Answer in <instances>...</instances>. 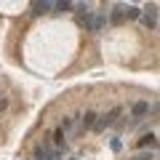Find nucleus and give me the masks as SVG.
<instances>
[{
	"label": "nucleus",
	"mask_w": 160,
	"mask_h": 160,
	"mask_svg": "<svg viewBox=\"0 0 160 160\" xmlns=\"http://www.w3.org/2000/svg\"><path fill=\"white\" fill-rule=\"evenodd\" d=\"M131 112H133V118H144V115L149 112V104H147V102H136Z\"/></svg>",
	"instance_id": "8"
},
{
	"label": "nucleus",
	"mask_w": 160,
	"mask_h": 160,
	"mask_svg": "<svg viewBox=\"0 0 160 160\" xmlns=\"http://www.w3.org/2000/svg\"><path fill=\"white\" fill-rule=\"evenodd\" d=\"M83 24H86L91 32H99V29L104 27V16H88V19H83Z\"/></svg>",
	"instance_id": "4"
},
{
	"label": "nucleus",
	"mask_w": 160,
	"mask_h": 160,
	"mask_svg": "<svg viewBox=\"0 0 160 160\" xmlns=\"http://www.w3.org/2000/svg\"><path fill=\"white\" fill-rule=\"evenodd\" d=\"M126 6H115L112 8V16H109V22H112V24H123V22H126Z\"/></svg>",
	"instance_id": "5"
},
{
	"label": "nucleus",
	"mask_w": 160,
	"mask_h": 160,
	"mask_svg": "<svg viewBox=\"0 0 160 160\" xmlns=\"http://www.w3.org/2000/svg\"><path fill=\"white\" fill-rule=\"evenodd\" d=\"M139 16H142V22H144V27H147V29L158 27V6H155V3H149L144 11H139Z\"/></svg>",
	"instance_id": "2"
},
{
	"label": "nucleus",
	"mask_w": 160,
	"mask_h": 160,
	"mask_svg": "<svg viewBox=\"0 0 160 160\" xmlns=\"http://www.w3.org/2000/svg\"><path fill=\"white\" fill-rule=\"evenodd\" d=\"M72 126H75V118H64V120H62V126H59V128H62V131L67 133V131H72Z\"/></svg>",
	"instance_id": "12"
},
{
	"label": "nucleus",
	"mask_w": 160,
	"mask_h": 160,
	"mask_svg": "<svg viewBox=\"0 0 160 160\" xmlns=\"http://www.w3.org/2000/svg\"><path fill=\"white\" fill-rule=\"evenodd\" d=\"M109 147H112L115 152H120V149H123V144H120V139H112V142H109Z\"/></svg>",
	"instance_id": "14"
},
{
	"label": "nucleus",
	"mask_w": 160,
	"mask_h": 160,
	"mask_svg": "<svg viewBox=\"0 0 160 160\" xmlns=\"http://www.w3.org/2000/svg\"><path fill=\"white\" fill-rule=\"evenodd\" d=\"M6 104H8V102H6V99H0V109H6Z\"/></svg>",
	"instance_id": "16"
},
{
	"label": "nucleus",
	"mask_w": 160,
	"mask_h": 160,
	"mask_svg": "<svg viewBox=\"0 0 160 160\" xmlns=\"http://www.w3.org/2000/svg\"><path fill=\"white\" fill-rule=\"evenodd\" d=\"M131 160H152V152H142V155H136V158H131Z\"/></svg>",
	"instance_id": "15"
},
{
	"label": "nucleus",
	"mask_w": 160,
	"mask_h": 160,
	"mask_svg": "<svg viewBox=\"0 0 160 160\" xmlns=\"http://www.w3.org/2000/svg\"><path fill=\"white\" fill-rule=\"evenodd\" d=\"M51 11V3H48V0H38V3H35V16H43V13H48Z\"/></svg>",
	"instance_id": "9"
},
{
	"label": "nucleus",
	"mask_w": 160,
	"mask_h": 160,
	"mask_svg": "<svg viewBox=\"0 0 160 160\" xmlns=\"http://www.w3.org/2000/svg\"><path fill=\"white\" fill-rule=\"evenodd\" d=\"M93 123H96V112H86V115H80V128H83V131L93 128Z\"/></svg>",
	"instance_id": "6"
},
{
	"label": "nucleus",
	"mask_w": 160,
	"mask_h": 160,
	"mask_svg": "<svg viewBox=\"0 0 160 160\" xmlns=\"http://www.w3.org/2000/svg\"><path fill=\"white\" fill-rule=\"evenodd\" d=\"M126 16H128V19H136V16H139V8H136V6H126Z\"/></svg>",
	"instance_id": "13"
},
{
	"label": "nucleus",
	"mask_w": 160,
	"mask_h": 160,
	"mask_svg": "<svg viewBox=\"0 0 160 160\" xmlns=\"http://www.w3.org/2000/svg\"><path fill=\"white\" fill-rule=\"evenodd\" d=\"M136 144H139V147H149V149H152V147H158V136H155V133H144Z\"/></svg>",
	"instance_id": "7"
},
{
	"label": "nucleus",
	"mask_w": 160,
	"mask_h": 160,
	"mask_svg": "<svg viewBox=\"0 0 160 160\" xmlns=\"http://www.w3.org/2000/svg\"><path fill=\"white\" fill-rule=\"evenodd\" d=\"M120 112H123L120 107H112L109 112H104V115H96V123H93V128H96V131H104V128L115 126V123H118V118H120Z\"/></svg>",
	"instance_id": "1"
},
{
	"label": "nucleus",
	"mask_w": 160,
	"mask_h": 160,
	"mask_svg": "<svg viewBox=\"0 0 160 160\" xmlns=\"http://www.w3.org/2000/svg\"><path fill=\"white\" fill-rule=\"evenodd\" d=\"M64 139H67V133H64L62 128H56V133H53V144H56V147H62Z\"/></svg>",
	"instance_id": "11"
},
{
	"label": "nucleus",
	"mask_w": 160,
	"mask_h": 160,
	"mask_svg": "<svg viewBox=\"0 0 160 160\" xmlns=\"http://www.w3.org/2000/svg\"><path fill=\"white\" fill-rule=\"evenodd\" d=\"M53 152H51V144H38L35 147V160H51Z\"/></svg>",
	"instance_id": "3"
},
{
	"label": "nucleus",
	"mask_w": 160,
	"mask_h": 160,
	"mask_svg": "<svg viewBox=\"0 0 160 160\" xmlns=\"http://www.w3.org/2000/svg\"><path fill=\"white\" fill-rule=\"evenodd\" d=\"M53 11H56V13L72 11V0H56V3H53Z\"/></svg>",
	"instance_id": "10"
}]
</instances>
